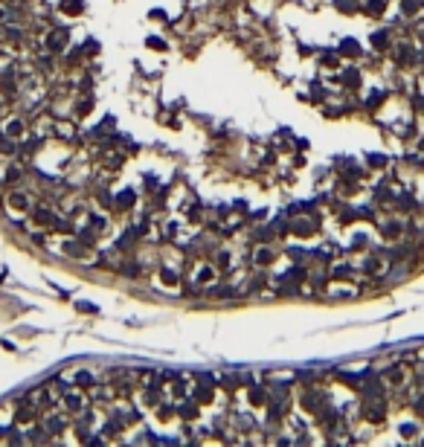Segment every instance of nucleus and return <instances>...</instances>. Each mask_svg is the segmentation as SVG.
<instances>
[{
	"label": "nucleus",
	"mask_w": 424,
	"mask_h": 447,
	"mask_svg": "<svg viewBox=\"0 0 424 447\" xmlns=\"http://www.w3.org/2000/svg\"><path fill=\"white\" fill-rule=\"evenodd\" d=\"M29 203H32V200H29L26 192H9V195H6V206H9L12 215H26V212H29Z\"/></svg>",
	"instance_id": "obj_1"
},
{
	"label": "nucleus",
	"mask_w": 424,
	"mask_h": 447,
	"mask_svg": "<svg viewBox=\"0 0 424 447\" xmlns=\"http://www.w3.org/2000/svg\"><path fill=\"white\" fill-rule=\"evenodd\" d=\"M253 261H256V264H261V267H268V264L273 261V250H268V247L256 250V253H253Z\"/></svg>",
	"instance_id": "obj_20"
},
{
	"label": "nucleus",
	"mask_w": 424,
	"mask_h": 447,
	"mask_svg": "<svg viewBox=\"0 0 424 447\" xmlns=\"http://www.w3.org/2000/svg\"><path fill=\"white\" fill-rule=\"evenodd\" d=\"M352 276V267H337L334 270V279H349Z\"/></svg>",
	"instance_id": "obj_37"
},
{
	"label": "nucleus",
	"mask_w": 424,
	"mask_h": 447,
	"mask_svg": "<svg viewBox=\"0 0 424 447\" xmlns=\"http://www.w3.org/2000/svg\"><path fill=\"white\" fill-rule=\"evenodd\" d=\"M346 87H352V90H357L360 87V73L354 70V67H349V70H343V79H340Z\"/></svg>",
	"instance_id": "obj_14"
},
{
	"label": "nucleus",
	"mask_w": 424,
	"mask_h": 447,
	"mask_svg": "<svg viewBox=\"0 0 424 447\" xmlns=\"http://www.w3.org/2000/svg\"><path fill=\"white\" fill-rule=\"evenodd\" d=\"M198 401L192 398V404H180V407H177V415H180V418H183V421H195V418H198Z\"/></svg>",
	"instance_id": "obj_7"
},
{
	"label": "nucleus",
	"mask_w": 424,
	"mask_h": 447,
	"mask_svg": "<svg viewBox=\"0 0 424 447\" xmlns=\"http://www.w3.org/2000/svg\"><path fill=\"white\" fill-rule=\"evenodd\" d=\"M24 134H26V122H24V119H9V125H6V137L18 140V137H24Z\"/></svg>",
	"instance_id": "obj_10"
},
{
	"label": "nucleus",
	"mask_w": 424,
	"mask_h": 447,
	"mask_svg": "<svg viewBox=\"0 0 424 447\" xmlns=\"http://www.w3.org/2000/svg\"><path fill=\"white\" fill-rule=\"evenodd\" d=\"M195 401H198V404H212V401H215V389H212L209 383H200V386L195 389Z\"/></svg>",
	"instance_id": "obj_9"
},
{
	"label": "nucleus",
	"mask_w": 424,
	"mask_h": 447,
	"mask_svg": "<svg viewBox=\"0 0 424 447\" xmlns=\"http://www.w3.org/2000/svg\"><path fill=\"white\" fill-rule=\"evenodd\" d=\"M412 433H415V430H412L410 424H407V427H401V435H407V438H410V435H412Z\"/></svg>",
	"instance_id": "obj_43"
},
{
	"label": "nucleus",
	"mask_w": 424,
	"mask_h": 447,
	"mask_svg": "<svg viewBox=\"0 0 424 447\" xmlns=\"http://www.w3.org/2000/svg\"><path fill=\"white\" fill-rule=\"evenodd\" d=\"M90 107H93V96H84L82 102H79V107H76V114L84 117V114H90Z\"/></svg>",
	"instance_id": "obj_26"
},
{
	"label": "nucleus",
	"mask_w": 424,
	"mask_h": 447,
	"mask_svg": "<svg viewBox=\"0 0 424 447\" xmlns=\"http://www.w3.org/2000/svg\"><path fill=\"white\" fill-rule=\"evenodd\" d=\"M3 35H6L9 44H15V41H21V29H18V26H6V29H3Z\"/></svg>",
	"instance_id": "obj_29"
},
{
	"label": "nucleus",
	"mask_w": 424,
	"mask_h": 447,
	"mask_svg": "<svg viewBox=\"0 0 424 447\" xmlns=\"http://www.w3.org/2000/svg\"><path fill=\"white\" fill-rule=\"evenodd\" d=\"M247 401H250V407H268V392L261 386H250Z\"/></svg>",
	"instance_id": "obj_6"
},
{
	"label": "nucleus",
	"mask_w": 424,
	"mask_h": 447,
	"mask_svg": "<svg viewBox=\"0 0 424 447\" xmlns=\"http://www.w3.org/2000/svg\"><path fill=\"white\" fill-rule=\"evenodd\" d=\"M21 177H24V169H21V165H9L6 175H3V183H6V186H15Z\"/></svg>",
	"instance_id": "obj_17"
},
{
	"label": "nucleus",
	"mask_w": 424,
	"mask_h": 447,
	"mask_svg": "<svg viewBox=\"0 0 424 447\" xmlns=\"http://www.w3.org/2000/svg\"><path fill=\"white\" fill-rule=\"evenodd\" d=\"M61 404H64V410L73 412V415L84 412V395L82 392H64V395H61Z\"/></svg>",
	"instance_id": "obj_3"
},
{
	"label": "nucleus",
	"mask_w": 424,
	"mask_h": 447,
	"mask_svg": "<svg viewBox=\"0 0 424 447\" xmlns=\"http://www.w3.org/2000/svg\"><path fill=\"white\" fill-rule=\"evenodd\" d=\"M381 102H384V93H381V90H372V93H369V102H366V105H369V107H378Z\"/></svg>",
	"instance_id": "obj_33"
},
{
	"label": "nucleus",
	"mask_w": 424,
	"mask_h": 447,
	"mask_svg": "<svg viewBox=\"0 0 424 447\" xmlns=\"http://www.w3.org/2000/svg\"><path fill=\"white\" fill-rule=\"evenodd\" d=\"M337 9L343 15H354L357 12V0H337Z\"/></svg>",
	"instance_id": "obj_24"
},
{
	"label": "nucleus",
	"mask_w": 424,
	"mask_h": 447,
	"mask_svg": "<svg viewBox=\"0 0 424 447\" xmlns=\"http://www.w3.org/2000/svg\"><path fill=\"white\" fill-rule=\"evenodd\" d=\"M340 55L343 59H360V44L352 41V38H346V41L340 44Z\"/></svg>",
	"instance_id": "obj_8"
},
{
	"label": "nucleus",
	"mask_w": 424,
	"mask_h": 447,
	"mask_svg": "<svg viewBox=\"0 0 424 447\" xmlns=\"http://www.w3.org/2000/svg\"><path fill=\"white\" fill-rule=\"evenodd\" d=\"M90 227H93L96 233H102V230L108 227V221L102 218V215H96V212H93V215H90Z\"/></svg>",
	"instance_id": "obj_30"
},
{
	"label": "nucleus",
	"mask_w": 424,
	"mask_h": 447,
	"mask_svg": "<svg viewBox=\"0 0 424 447\" xmlns=\"http://www.w3.org/2000/svg\"><path fill=\"white\" fill-rule=\"evenodd\" d=\"M418 12V0H404V15H415Z\"/></svg>",
	"instance_id": "obj_34"
},
{
	"label": "nucleus",
	"mask_w": 424,
	"mask_h": 447,
	"mask_svg": "<svg viewBox=\"0 0 424 447\" xmlns=\"http://www.w3.org/2000/svg\"><path fill=\"white\" fill-rule=\"evenodd\" d=\"M384 9H387V0H366L363 3V12L372 15V18H381Z\"/></svg>",
	"instance_id": "obj_12"
},
{
	"label": "nucleus",
	"mask_w": 424,
	"mask_h": 447,
	"mask_svg": "<svg viewBox=\"0 0 424 447\" xmlns=\"http://www.w3.org/2000/svg\"><path fill=\"white\" fill-rule=\"evenodd\" d=\"M73 383H76V386H82V389H84V386H96V377L90 375V372H84V369H82V372H76Z\"/></svg>",
	"instance_id": "obj_19"
},
{
	"label": "nucleus",
	"mask_w": 424,
	"mask_h": 447,
	"mask_svg": "<svg viewBox=\"0 0 424 447\" xmlns=\"http://www.w3.org/2000/svg\"><path fill=\"white\" fill-rule=\"evenodd\" d=\"M145 44H148V47H154V49H166V44L160 41V38H148Z\"/></svg>",
	"instance_id": "obj_38"
},
{
	"label": "nucleus",
	"mask_w": 424,
	"mask_h": 447,
	"mask_svg": "<svg viewBox=\"0 0 424 447\" xmlns=\"http://www.w3.org/2000/svg\"><path fill=\"white\" fill-rule=\"evenodd\" d=\"M320 61H323V67H337V52H331V49H326V52L320 55Z\"/></svg>",
	"instance_id": "obj_27"
},
{
	"label": "nucleus",
	"mask_w": 424,
	"mask_h": 447,
	"mask_svg": "<svg viewBox=\"0 0 424 447\" xmlns=\"http://www.w3.org/2000/svg\"><path fill=\"white\" fill-rule=\"evenodd\" d=\"M369 165H378V169H384V165H387V157H381V154H369Z\"/></svg>",
	"instance_id": "obj_35"
},
{
	"label": "nucleus",
	"mask_w": 424,
	"mask_h": 447,
	"mask_svg": "<svg viewBox=\"0 0 424 447\" xmlns=\"http://www.w3.org/2000/svg\"><path fill=\"white\" fill-rule=\"evenodd\" d=\"M183 389H186V386H183V380H175V383H172V392H175L177 398L183 395Z\"/></svg>",
	"instance_id": "obj_39"
},
{
	"label": "nucleus",
	"mask_w": 424,
	"mask_h": 447,
	"mask_svg": "<svg viewBox=\"0 0 424 447\" xmlns=\"http://www.w3.org/2000/svg\"><path fill=\"white\" fill-rule=\"evenodd\" d=\"M15 154H18V148H15V140L3 134V137H0V157H15Z\"/></svg>",
	"instance_id": "obj_18"
},
{
	"label": "nucleus",
	"mask_w": 424,
	"mask_h": 447,
	"mask_svg": "<svg viewBox=\"0 0 424 447\" xmlns=\"http://www.w3.org/2000/svg\"><path fill=\"white\" fill-rule=\"evenodd\" d=\"M35 418H38V407L26 401V404H21V407H18V412H15V427H29Z\"/></svg>",
	"instance_id": "obj_2"
},
{
	"label": "nucleus",
	"mask_w": 424,
	"mask_h": 447,
	"mask_svg": "<svg viewBox=\"0 0 424 447\" xmlns=\"http://www.w3.org/2000/svg\"><path fill=\"white\" fill-rule=\"evenodd\" d=\"M387 377H389V383H392V386H398L401 380H404V369L395 366V369H389V372H387Z\"/></svg>",
	"instance_id": "obj_25"
},
{
	"label": "nucleus",
	"mask_w": 424,
	"mask_h": 447,
	"mask_svg": "<svg viewBox=\"0 0 424 447\" xmlns=\"http://www.w3.org/2000/svg\"><path fill=\"white\" fill-rule=\"evenodd\" d=\"M160 279H163L166 285H177V273L169 270V267H163V270H160Z\"/></svg>",
	"instance_id": "obj_31"
},
{
	"label": "nucleus",
	"mask_w": 424,
	"mask_h": 447,
	"mask_svg": "<svg viewBox=\"0 0 424 447\" xmlns=\"http://www.w3.org/2000/svg\"><path fill=\"white\" fill-rule=\"evenodd\" d=\"M96 52H99V44H96V41H87V44H84V55H96Z\"/></svg>",
	"instance_id": "obj_36"
},
{
	"label": "nucleus",
	"mask_w": 424,
	"mask_h": 447,
	"mask_svg": "<svg viewBox=\"0 0 424 447\" xmlns=\"http://www.w3.org/2000/svg\"><path fill=\"white\" fill-rule=\"evenodd\" d=\"M412 407H415V412H418V415H424V395H418V398H415V404H412Z\"/></svg>",
	"instance_id": "obj_40"
},
{
	"label": "nucleus",
	"mask_w": 424,
	"mask_h": 447,
	"mask_svg": "<svg viewBox=\"0 0 424 447\" xmlns=\"http://www.w3.org/2000/svg\"><path fill=\"white\" fill-rule=\"evenodd\" d=\"M79 311H84V314H93L96 305H90V302H79Z\"/></svg>",
	"instance_id": "obj_41"
},
{
	"label": "nucleus",
	"mask_w": 424,
	"mask_h": 447,
	"mask_svg": "<svg viewBox=\"0 0 424 447\" xmlns=\"http://www.w3.org/2000/svg\"><path fill=\"white\" fill-rule=\"evenodd\" d=\"M372 47H375V49H387L389 47V35H387V32H378V35L372 32Z\"/></svg>",
	"instance_id": "obj_23"
},
{
	"label": "nucleus",
	"mask_w": 424,
	"mask_h": 447,
	"mask_svg": "<svg viewBox=\"0 0 424 447\" xmlns=\"http://www.w3.org/2000/svg\"><path fill=\"white\" fill-rule=\"evenodd\" d=\"M64 44H67V29H52V35L47 38L49 52H59V49H64Z\"/></svg>",
	"instance_id": "obj_5"
},
{
	"label": "nucleus",
	"mask_w": 424,
	"mask_h": 447,
	"mask_svg": "<svg viewBox=\"0 0 424 447\" xmlns=\"http://www.w3.org/2000/svg\"><path fill=\"white\" fill-rule=\"evenodd\" d=\"M134 200H137V195L125 189V192H119L117 198H114V206H117V209H131V206H134Z\"/></svg>",
	"instance_id": "obj_11"
},
{
	"label": "nucleus",
	"mask_w": 424,
	"mask_h": 447,
	"mask_svg": "<svg viewBox=\"0 0 424 447\" xmlns=\"http://www.w3.org/2000/svg\"><path fill=\"white\" fill-rule=\"evenodd\" d=\"M96 238H99V233H93V230H82V236H79V241H84L87 247H93Z\"/></svg>",
	"instance_id": "obj_28"
},
{
	"label": "nucleus",
	"mask_w": 424,
	"mask_h": 447,
	"mask_svg": "<svg viewBox=\"0 0 424 447\" xmlns=\"http://www.w3.org/2000/svg\"><path fill=\"white\" fill-rule=\"evenodd\" d=\"M157 415H160V421H172L177 415V407H172V404H163V407H157Z\"/></svg>",
	"instance_id": "obj_22"
},
{
	"label": "nucleus",
	"mask_w": 424,
	"mask_h": 447,
	"mask_svg": "<svg viewBox=\"0 0 424 447\" xmlns=\"http://www.w3.org/2000/svg\"><path fill=\"white\" fill-rule=\"evenodd\" d=\"M61 12H64V15H73V18H76V15L84 12V3H82V0H61Z\"/></svg>",
	"instance_id": "obj_15"
},
{
	"label": "nucleus",
	"mask_w": 424,
	"mask_h": 447,
	"mask_svg": "<svg viewBox=\"0 0 424 447\" xmlns=\"http://www.w3.org/2000/svg\"><path fill=\"white\" fill-rule=\"evenodd\" d=\"M64 253H67L70 259H79V261H87V259H90V250H87V244H84V241H73V244H67V247H64Z\"/></svg>",
	"instance_id": "obj_4"
},
{
	"label": "nucleus",
	"mask_w": 424,
	"mask_h": 447,
	"mask_svg": "<svg viewBox=\"0 0 424 447\" xmlns=\"http://www.w3.org/2000/svg\"><path fill=\"white\" fill-rule=\"evenodd\" d=\"M56 134H59V137H73V134H76V122H67V119L56 122Z\"/></svg>",
	"instance_id": "obj_21"
},
{
	"label": "nucleus",
	"mask_w": 424,
	"mask_h": 447,
	"mask_svg": "<svg viewBox=\"0 0 424 447\" xmlns=\"http://www.w3.org/2000/svg\"><path fill=\"white\" fill-rule=\"evenodd\" d=\"M96 198H99V203H105V206H111V198H108V192H99Z\"/></svg>",
	"instance_id": "obj_42"
},
{
	"label": "nucleus",
	"mask_w": 424,
	"mask_h": 447,
	"mask_svg": "<svg viewBox=\"0 0 424 447\" xmlns=\"http://www.w3.org/2000/svg\"><path fill=\"white\" fill-rule=\"evenodd\" d=\"M35 224H41V227H56V224H59V218H56L49 209H44V206H41V209H35Z\"/></svg>",
	"instance_id": "obj_13"
},
{
	"label": "nucleus",
	"mask_w": 424,
	"mask_h": 447,
	"mask_svg": "<svg viewBox=\"0 0 424 447\" xmlns=\"http://www.w3.org/2000/svg\"><path fill=\"white\" fill-rule=\"evenodd\" d=\"M215 273H218V267H212V264H206V267H200L198 276H195V282L198 285H209L215 282Z\"/></svg>",
	"instance_id": "obj_16"
},
{
	"label": "nucleus",
	"mask_w": 424,
	"mask_h": 447,
	"mask_svg": "<svg viewBox=\"0 0 424 447\" xmlns=\"http://www.w3.org/2000/svg\"><path fill=\"white\" fill-rule=\"evenodd\" d=\"M384 236L387 238H398L401 236V224H387V227H384Z\"/></svg>",
	"instance_id": "obj_32"
}]
</instances>
